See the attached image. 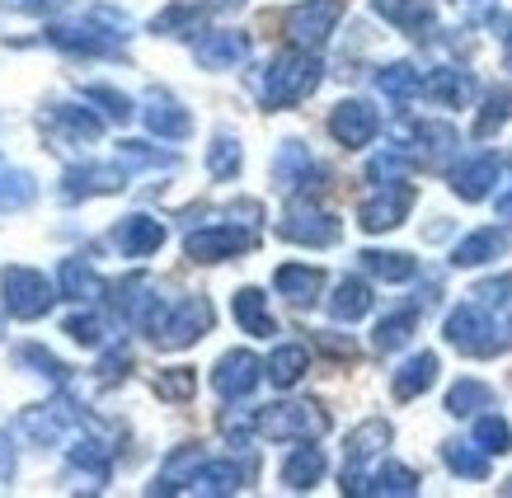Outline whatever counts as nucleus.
<instances>
[{
	"label": "nucleus",
	"mask_w": 512,
	"mask_h": 498,
	"mask_svg": "<svg viewBox=\"0 0 512 498\" xmlns=\"http://www.w3.org/2000/svg\"><path fill=\"white\" fill-rule=\"evenodd\" d=\"M494 212H498V221H512V184L494 198Z\"/></svg>",
	"instance_id": "nucleus-52"
},
{
	"label": "nucleus",
	"mask_w": 512,
	"mask_h": 498,
	"mask_svg": "<svg viewBox=\"0 0 512 498\" xmlns=\"http://www.w3.org/2000/svg\"><path fill=\"white\" fill-rule=\"evenodd\" d=\"M254 231H240V226H202V231H188L184 240V254L193 264H221V259H235L254 249Z\"/></svg>",
	"instance_id": "nucleus-7"
},
{
	"label": "nucleus",
	"mask_w": 512,
	"mask_h": 498,
	"mask_svg": "<svg viewBox=\"0 0 512 498\" xmlns=\"http://www.w3.org/2000/svg\"><path fill=\"white\" fill-rule=\"evenodd\" d=\"M423 94H428V99H437V104H447V109H466L470 99H475V80H470V71L437 66L433 76L423 80Z\"/></svg>",
	"instance_id": "nucleus-19"
},
{
	"label": "nucleus",
	"mask_w": 512,
	"mask_h": 498,
	"mask_svg": "<svg viewBox=\"0 0 512 498\" xmlns=\"http://www.w3.org/2000/svg\"><path fill=\"white\" fill-rule=\"evenodd\" d=\"M503 66L512 71V24H508V33H503Z\"/></svg>",
	"instance_id": "nucleus-55"
},
{
	"label": "nucleus",
	"mask_w": 512,
	"mask_h": 498,
	"mask_svg": "<svg viewBox=\"0 0 512 498\" xmlns=\"http://www.w3.org/2000/svg\"><path fill=\"white\" fill-rule=\"evenodd\" d=\"M193 57H198L202 71H231L249 57V38L235 29H212L193 43Z\"/></svg>",
	"instance_id": "nucleus-13"
},
{
	"label": "nucleus",
	"mask_w": 512,
	"mask_h": 498,
	"mask_svg": "<svg viewBox=\"0 0 512 498\" xmlns=\"http://www.w3.org/2000/svg\"><path fill=\"white\" fill-rule=\"evenodd\" d=\"M235 320H240V329H245V334H254V339L278 334L273 315H268V296L259 292V287H240V292H235Z\"/></svg>",
	"instance_id": "nucleus-26"
},
{
	"label": "nucleus",
	"mask_w": 512,
	"mask_h": 498,
	"mask_svg": "<svg viewBox=\"0 0 512 498\" xmlns=\"http://www.w3.org/2000/svg\"><path fill=\"white\" fill-rule=\"evenodd\" d=\"M372 287L362 278H343L339 287H334V296H329V315L334 320H343V325H353V320H362V315L372 311Z\"/></svg>",
	"instance_id": "nucleus-27"
},
{
	"label": "nucleus",
	"mask_w": 512,
	"mask_h": 498,
	"mask_svg": "<svg viewBox=\"0 0 512 498\" xmlns=\"http://www.w3.org/2000/svg\"><path fill=\"white\" fill-rule=\"evenodd\" d=\"M404 174H409V156H404L400 146H395V151H381V156L367 165V179H372V184H400Z\"/></svg>",
	"instance_id": "nucleus-45"
},
{
	"label": "nucleus",
	"mask_w": 512,
	"mask_h": 498,
	"mask_svg": "<svg viewBox=\"0 0 512 498\" xmlns=\"http://www.w3.org/2000/svg\"><path fill=\"white\" fill-rule=\"evenodd\" d=\"M127 38H132V24H127V15L109 10V5H94L85 19L47 29V43L62 47V52H80V57H113Z\"/></svg>",
	"instance_id": "nucleus-1"
},
{
	"label": "nucleus",
	"mask_w": 512,
	"mask_h": 498,
	"mask_svg": "<svg viewBox=\"0 0 512 498\" xmlns=\"http://www.w3.org/2000/svg\"><path fill=\"white\" fill-rule=\"evenodd\" d=\"M118 156H123V165H137V170H174V156H160L146 141H123Z\"/></svg>",
	"instance_id": "nucleus-47"
},
{
	"label": "nucleus",
	"mask_w": 512,
	"mask_h": 498,
	"mask_svg": "<svg viewBox=\"0 0 512 498\" xmlns=\"http://www.w3.org/2000/svg\"><path fill=\"white\" fill-rule=\"evenodd\" d=\"M503 494H512V480H508V484H503Z\"/></svg>",
	"instance_id": "nucleus-57"
},
{
	"label": "nucleus",
	"mask_w": 512,
	"mask_h": 498,
	"mask_svg": "<svg viewBox=\"0 0 512 498\" xmlns=\"http://www.w3.org/2000/svg\"><path fill=\"white\" fill-rule=\"evenodd\" d=\"M240 165H245L240 141H235L231 132H217V137H212V146H207V170H212V179H235V174H240Z\"/></svg>",
	"instance_id": "nucleus-39"
},
{
	"label": "nucleus",
	"mask_w": 512,
	"mask_h": 498,
	"mask_svg": "<svg viewBox=\"0 0 512 498\" xmlns=\"http://www.w3.org/2000/svg\"><path fill=\"white\" fill-rule=\"evenodd\" d=\"M193 390H198V381H193V372H188V367H170V372L156 376V395H160V400H193Z\"/></svg>",
	"instance_id": "nucleus-46"
},
{
	"label": "nucleus",
	"mask_w": 512,
	"mask_h": 498,
	"mask_svg": "<svg viewBox=\"0 0 512 498\" xmlns=\"http://www.w3.org/2000/svg\"><path fill=\"white\" fill-rule=\"evenodd\" d=\"M268 367L249 348H231V353H221L217 372H212V390H217L221 400H245L249 390L259 386V376H264Z\"/></svg>",
	"instance_id": "nucleus-11"
},
{
	"label": "nucleus",
	"mask_w": 512,
	"mask_h": 498,
	"mask_svg": "<svg viewBox=\"0 0 512 498\" xmlns=\"http://www.w3.org/2000/svg\"><path fill=\"white\" fill-rule=\"evenodd\" d=\"M437 381V353H419L395 372V400H419L423 390Z\"/></svg>",
	"instance_id": "nucleus-30"
},
{
	"label": "nucleus",
	"mask_w": 512,
	"mask_h": 498,
	"mask_svg": "<svg viewBox=\"0 0 512 498\" xmlns=\"http://www.w3.org/2000/svg\"><path fill=\"white\" fill-rule=\"evenodd\" d=\"M456 127H447V123H419V127H409V132H404V156H409V151H423V156L428 160H442V156H451V151H456Z\"/></svg>",
	"instance_id": "nucleus-24"
},
{
	"label": "nucleus",
	"mask_w": 512,
	"mask_h": 498,
	"mask_svg": "<svg viewBox=\"0 0 512 498\" xmlns=\"http://www.w3.org/2000/svg\"><path fill=\"white\" fill-rule=\"evenodd\" d=\"M52 118H57V123H66V132H71V137H80V141H94L99 132H104V123H99L85 104H57V109H52Z\"/></svg>",
	"instance_id": "nucleus-42"
},
{
	"label": "nucleus",
	"mask_w": 512,
	"mask_h": 498,
	"mask_svg": "<svg viewBox=\"0 0 512 498\" xmlns=\"http://www.w3.org/2000/svg\"><path fill=\"white\" fill-rule=\"evenodd\" d=\"M207 5H212V10H240L245 0H207Z\"/></svg>",
	"instance_id": "nucleus-56"
},
{
	"label": "nucleus",
	"mask_w": 512,
	"mask_h": 498,
	"mask_svg": "<svg viewBox=\"0 0 512 498\" xmlns=\"http://www.w3.org/2000/svg\"><path fill=\"white\" fill-rule=\"evenodd\" d=\"M273 287H278V296H287L292 306H311L315 296H320V287H325V273H320V268H306V264H282L278 273H273Z\"/></svg>",
	"instance_id": "nucleus-21"
},
{
	"label": "nucleus",
	"mask_w": 512,
	"mask_h": 498,
	"mask_svg": "<svg viewBox=\"0 0 512 498\" xmlns=\"http://www.w3.org/2000/svg\"><path fill=\"white\" fill-rule=\"evenodd\" d=\"M278 235L282 240H292V245L329 249V245H339V221L329 217V212H320L311 198H292V207H287Z\"/></svg>",
	"instance_id": "nucleus-6"
},
{
	"label": "nucleus",
	"mask_w": 512,
	"mask_h": 498,
	"mask_svg": "<svg viewBox=\"0 0 512 498\" xmlns=\"http://www.w3.org/2000/svg\"><path fill=\"white\" fill-rule=\"evenodd\" d=\"M343 494H400V498H409V494H419V475L409 466H376L372 475L367 470H343Z\"/></svg>",
	"instance_id": "nucleus-12"
},
{
	"label": "nucleus",
	"mask_w": 512,
	"mask_h": 498,
	"mask_svg": "<svg viewBox=\"0 0 512 498\" xmlns=\"http://www.w3.org/2000/svg\"><path fill=\"white\" fill-rule=\"evenodd\" d=\"M320 475H325V452L320 447H296L292 456H287V466H282V484L287 489H315L320 484Z\"/></svg>",
	"instance_id": "nucleus-28"
},
{
	"label": "nucleus",
	"mask_w": 512,
	"mask_h": 498,
	"mask_svg": "<svg viewBox=\"0 0 512 498\" xmlns=\"http://www.w3.org/2000/svg\"><path fill=\"white\" fill-rule=\"evenodd\" d=\"M376 90L386 94L390 104H409L414 94H423V80H419V71H414L409 62H390V66L376 71Z\"/></svg>",
	"instance_id": "nucleus-31"
},
{
	"label": "nucleus",
	"mask_w": 512,
	"mask_h": 498,
	"mask_svg": "<svg viewBox=\"0 0 512 498\" xmlns=\"http://www.w3.org/2000/svg\"><path fill=\"white\" fill-rule=\"evenodd\" d=\"M66 334H71L80 348H99V339H104V329H99L94 315H71V320H66Z\"/></svg>",
	"instance_id": "nucleus-51"
},
{
	"label": "nucleus",
	"mask_w": 512,
	"mask_h": 498,
	"mask_svg": "<svg viewBox=\"0 0 512 498\" xmlns=\"http://www.w3.org/2000/svg\"><path fill=\"white\" fill-rule=\"evenodd\" d=\"M376 127H381V118H376V109L362 104V99H343L339 109L329 113V132H334L339 146H348V151L367 146V141L376 137Z\"/></svg>",
	"instance_id": "nucleus-14"
},
{
	"label": "nucleus",
	"mask_w": 512,
	"mask_h": 498,
	"mask_svg": "<svg viewBox=\"0 0 512 498\" xmlns=\"http://www.w3.org/2000/svg\"><path fill=\"white\" fill-rule=\"evenodd\" d=\"M475 442H480L489 456H503V452H512V428L498 414H480L475 419Z\"/></svg>",
	"instance_id": "nucleus-43"
},
{
	"label": "nucleus",
	"mask_w": 512,
	"mask_h": 498,
	"mask_svg": "<svg viewBox=\"0 0 512 498\" xmlns=\"http://www.w3.org/2000/svg\"><path fill=\"white\" fill-rule=\"evenodd\" d=\"M339 15H343L339 0H306V5H296L287 15V38H292V47H311L315 52L334 33Z\"/></svg>",
	"instance_id": "nucleus-9"
},
{
	"label": "nucleus",
	"mask_w": 512,
	"mask_h": 498,
	"mask_svg": "<svg viewBox=\"0 0 512 498\" xmlns=\"http://www.w3.org/2000/svg\"><path fill=\"white\" fill-rule=\"evenodd\" d=\"M376 5V15L390 19L395 29H404L409 38H428L437 24L433 15V0H372Z\"/></svg>",
	"instance_id": "nucleus-16"
},
{
	"label": "nucleus",
	"mask_w": 512,
	"mask_h": 498,
	"mask_svg": "<svg viewBox=\"0 0 512 498\" xmlns=\"http://www.w3.org/2000/svg\"><path fill=\"white\" fill-rule=\"evenodd\" d=\"M118 249H123L127 259H146V254H156L160 245H165V226H160L156 217H146V212H137V217H123L118 221Z\"/></svg>",
	"instance_id": "nucleus-17"
},
{
	"label": "nucleus",
	"mask_w": 512,
	"mask_h": 498,
	"mask_svg": "<svg viewBox=\"0 0 512 498\" xmlns=\"http://www.w3.org/2000/svg\"><path fill=\"white\" fill-rule=\"evenodd\" d=\"M494 405V390L484 386V381H456V386L447 390V414H456V419H466V414H480V409Z\"/></svg>",
	"instance_id": "nucleus-40"
},
{
	"label": "nucleus",
	"mask_w": 512,
	"mask_h": 498,
	"mask_svg": "<svg viewBox=\"0 0 512 498\" xmlns=\"http://www.w3.org/2000/svg\"><path fill=\"white\" fill-rule=\"evenodd\" d=\"M19 362H24V367H33V372L38 376H47V381H57V386H66V367L57 358H52V353H47V348H38V343H29V348H19Z\"/></svg>",
	"instance_id": "nucleus-48"
},
{
	"label": "nucleus",
	"mask_w": 512,
	"mask_h": 498,
	"mask_svg": "<svg viewBox=\"0 0 512 498\" xmlns=\"http://www.w3.org/2000/svg\"><path fill=\"white\" fill-rule=\"evenodd\" d=\"M306 367H311V353H306L301 343H282L278 353L268 358V381L287 390V386H296V381L306 376Z\"/></svg>",
	"instance_id": "nucleus-32"
},
{
	"label": "nucleus",
	"mask_w": 512,
	"mask_h": 498,
	"mask_svg": "<svg viewBox=\"0 0 512 498\" xmlns=\"http://www.w3.org/2000/svg\"><path fill=\"white\" fill-rule=\"evenodd\" d=\"M66 0H24V10H33V15H52V10H62Z\"/></svg>",
	"instance_id": "nucleus-53"
},
{
	"label": "nucleus",
	"mask_w": 512,
	"mask_h": 498,
	"mask_svg": "<svg viewBox=\"0 0 512 498\" xmlns=\"http://www.w3.org/2000/svg\"><path fill=\"white\" fill-rule=\"evenodd\" d=\"M503 249H508L503 231H475V235H466L461 245L451 249V264L456 268H480V264H489V259H498Z\"/></svg>",
	"instance_id": "nucleus-29"
},
{
	"label": "nucleus",
	"mask_w": 512,
	"mask_h": 498,
	"mask_svg": "<svg viewBox=\"0 0 512 498\" xmlns=\"http://www.w3.org/2000/svg\"><path fill=\"white\" fill-rule=\"evenodd\" d=\"M0 296H5V311L15 315V320H43L52 311V282L43 273H33V268H5L0 273Z\"/></svg>",
	"instance_id": "nucleus-5"
},
{
	"label": "nucleus",
	"mask_w": 512,
	"mask_h": 498,
	"mask_svg": "<svg viewBox=\"0 0 512 498\" xmlns=\"http://www.w3.org/2000/svg\"><path fill=\"white\" fill-rule=\"evenodd\" d=\"M362 268L381 282H409L419 273V264H414L409 254H395V249H367V254H362Z\"/></svg>",
	"instance_id": "nucleus-36"
},
{
	"label": "nucleus",
	"mask_w": 512,
	"mask_h": 498,
	"mask_svg": "<svg viewBox=\"0 0 512 498\" xmlns=\"http://www.w3.org/2000/svg\"><path fill=\"white\" fill-rule=\"evenodd\" d=\"M198 24H202V10H198V5L174 0V5H165V10L151 19V33H160V38H188V33H198Z\"/></svg>",
	"instance_id": "nucleus-35"
},
{
	"label": "nucleus",
	"mask_w": 512,
	"mask_h": 498,
	"mask_svg": "<svg viewBox=\"0 0 512 498\" xmlns=\"http://www.w3.org/2000/svg\"><path fill=\"white\" fill-rule=\"evenodd\" d=\"M85 99H90V104H104V113H109L113 123H127V118H132V99L118 94V90H109V85H90Z\"/></svg>",
	"instance_id": "nucleus-49"
},
{
	"label": "nucleus",
	"mask_w": 512,
	"mask_h": 498,
	"mask_svg": "<svg viewBox=\"0 0 512 498\" xmlns=\"http://www.w3.org/2000/svg\"><path fill=\"white\" fill-rule=\"evenodd\" d=\"M62 296L66 301H94V296H104V278H99L85 259H66L62 264Z\"/></svg>",
	"instance_id": "nucleus-34"
},
{
	"label": "nucleus",
	"mask_w": 512,
	"mask_h": 498,
	"mask_svg": "<svg viewBox=\"0 0 512 498\" xmlns=\"http://www.w3.org/2000/svg\"><path fill=\"white\" fill-rule=\"evenodd\" d=\"M259 433L273 437V442H315V437L329 433V414L320 405H301V400L268 405L259 414Z\"/></svg>",
	"instance_id": "nucleus-4"
},
{
	"label": "nucleus",
	"mask_w": 512,
	"mask_h": 498,
	"mask_svg": "<svg viewBox=\"0 0 512 498\" xmlns=\"http://www.w3.org/2000/svg\"><path fill=\"white\" fill-rule=\"evenodd\" d=\"M409 207H414V188L404 184H376V193L367 198V203L357 207V226L362 231H395L404 217H409Z\"/></svg>",
	"instance_id": "nucleus-8"
},
{
	"label": "nucleus",
	"mask_w": 512,
	"mask_h": 498,
	"mask_svg": "<svg viewBox=\"0 0 512 498\" xmlns=\"http://www.w3.org/2000/svg\"><path fill=\"white\" fill-rule=\"evenodd\" d=\"M315 170V160L311 151L301 146V141H282L278 146V156H273V179H278V188H287V193H296V188L311 179Z\"/></svg>",
	"instance_id": "nucleus-25"
},
{
	"label": "nucleus",
	"mask_w": 512,
	"mask_h": 498,
	"mask_svg": "<svg viewBox=\"0 0 512 498\" xmlns=\"http://www.w3.org/2000/svg\"><path fill=\"white\" fill-rule=\"evenodd\" d=\"M494 179H498V156H470L461 170L451 174V188H456V198L480 203V198H489Z\"/></svg>",
	"instance_id": "nucleus-20"
},
{
	"label": "nucleus",
	"mask_w": 512,
	"mask_h": 498,
	"mask_svg": "<svg viewBox=\"0 0 512 498\" xmlns=\"http://www.w3.org/2000/svg\"><path fill=\"white\" fill-rule=\"evenodd\" d=\"M207 456L198 452V447H184V452L170 456V466L160 470V484H151V494H174V489H188V480H193V470L202 466Z\"/></svg>",
	"instance_id": "nucleus-38"
},
{
	"label": "nucleus",
	"mask_w": 512,
	"mask_h": 498,
	"mask_svg": "<svg viewBox=\"0 0 512 498\" xmlns=\"http://www.w3.org/2000/svg\"><path fill=\"white\" fill-rule=\"evenodd\" d=\"M127 174L118 165H85V170L66 174V198H94V193H123Z\"/></svg>",
	"instance_id": "nucleus-18"
},
{
	"label": "nucleus",
	"mask_w": 512,
	"mask_h": 498,
	"mask_svg": "<svg viewBox=\"0 0 512 498\" xmlns=\"http://www.w3.org/2000/svg\"><path fill=\"white\" fill-rule=\"evenodd\" d=\"M10 470H15V461H10V447L0 442V480H10Z\"/></svg>",
	"instance_id": "nucleus-54"
},
{
	"label": "nucleus",
	"mask_w": 512,
	"mask_h": 498,
	"mask_svg": "<svg viewBox=\"0 0 512 498\" xmlns=\"http://www.w3.org/2000/svg\"><path fill=\"white\" fill-rule=\"evenodd\" d=\"M442 461H447L456 475H466V480H484V475H489V452H484L480 442H447V447H442Z\"/></svg>",
	"instance_id": "nucleus-37"
},
{
	"label": "nucleus",
	"mask_w": 512,
	"mask_h": 498,
	"mask_svg": "<svg viewBox=\"0 0 512 498\" xmlns=\"http://www.w3.org/2000/svg\"><path fill=\"white\" fill-rule=\"evenodd\" d=\"M240 484H245V475H240L235 461H202V466L193 470V480H188V494L226 498V494H235Z\"/></svg>",
	"instance_id": "nucleus-22"
},
{
	"label": "nucleus",
	"mask_w": 512,
	"mask_h": 498,
	"mask_svg": "<svg viewBox=\"0 0 512 498\" xmlns=\"http://www.w3.org/2000/svg\"><path fill=\"white\" fill-rule=\"evenodd\" d=\"M512 118V90H494L489 99H484V113L480 123H475V137H489V132H498V127Z\"/></svg>",
	"instance_id": "nucleus-44"
},
{
	"label": "nucleus",
	"mask_w": 512,
	"mask_h": 498,
	"mask_svg": "<svg viewBox=\"0 0 512 498\" xmlns=\"http://www.w3.org/2000/svg\"><path fill=\"white\" fill-rule=\"evenodd\" d=\"M221 433L231 437L235 447H245L249 433H259V414H240V409H226V414H221Z\"/></svg>",
	"instance_id": "nucleus-50"
},
{
	"label": "nucleus",
	"mask_w": 512,
	"mask_h": 498,
	"mask_svg": "<svg viewBox=\"0 0 512 498\" xmlns=\"http://www.w3.org/2000/svg\"><path fill=\"white\" fill-rule=\"evenodd\" d=\"M33 203V174L0 156V212H19Z\"/></svg>",
	"instance_id": "nucleus-33"
},
{
	"label": "nucleus",
	"mask_w": 512,
	"mask_h": 498,
	"mask_svg": "<svg viewBox=\"0 0 512 498\" xmlns=\"http://www.w3.org/2000/svg\"><path fill=\"white\" fill-rule=\"evenodd\" d=\"M390 447V423L386 419H367L362 428L348 433V470H367V461Z\"/></svg>",
	"instance_id": "nucleus-23"
},
{
	"label": "nucleus",
	"mask_w": 512,
	"mask_h": 498,
	"mask_svg": "<svg viewBox=\"0 0 512 498\" xmlns=\"http://www.w3.org/2000/svg\"><path fill=\"white\" fill-rule=\"evenodd\" d=\"M19 433H29L38 447H57L62 437L80 433V409L71 400H52L43 409H29L24 419H19Z\"/></svg>",
	"instance_id": "nucleus-10"
},
{
	"label": "nucleus",
	"mask_w": 512,
	"mask_h": 498,
	"mask_svg": "<svg viewBox=\"0 0 512 498\" xmlns=\"http://www.w3.org/2000/svg\"><path fill=\"white\" fill-rule=\"evenodd\" d=\"M141 118H146V127L156 132V137L165 141H184L188 132H193V113L174 99V94L165 90H151L146 94V109H141Z\"/></svg>",
	"instance_id": "nucleus-15"
},
{
	"label": "nucleus",
	"mask_w": 512,
	"mask_h": 498,
	"mask_svg": "<svg viewBox=\"0 0 512 498\" xmlns=\"http://www.w3.org/2000/svg\"><path fill=\"white\" fill-rule=\"evenodd\" d=\"M447 343L456 353H466V358H498L512 343V329L503 325L489 306L466 301V306H456V311L447 315Z\"/></svg>",
	"instance_id": "nucleus-3"
},
{
	"label": "nucleus",
	"mask_w": 512,
	"mask_h": 498,
	"mask_svg": "<svg viewBox=\"0 0 512 498\" xmlns=\"http://www.w3.org/2000/svg\"><path fill=\"white\" fill-rule=\"evenodd\" d=\"M414 325H419V311H395V315H386V320L376 325V334H372L376 353H395V348H404V343H409V334H414Z\"/></svg>",
	"instance_id": "nucleus-41"
},
{
	"label": "nucleus",
	"mask_w": 512,
	"mask_h": 498,
	"mask_svg": "<svg viewBox=\"0 0 512 498\" xmlns=\"http://www.w3.org/2000/svg\"><path fill=\"white\" fill-rule=\"evenodd\" d=\"M320 76H325V66H320V57L311 47H287V52H278L264 66L259 99H264V109H292V104H301L320 85Z\"/></svg>",
	"instance_id": "nucleus-2"
}]
</instances>
